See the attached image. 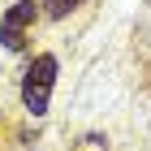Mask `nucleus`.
<instances>
[{
	"label": "nucleus",
	"mask_w": 151,
	"mask_h": 151,
	"mask_svg": "<svg viewBox=\"0 0 151 151\" xmlns=\"http://www.w3.org/2000/svg\"><path fill=\"white\" fill-rule=\"evenodd\" d=\"M56 73H60V60L52 52H35L22 69V108L30 116H47V104H52V91H56Z\"/></svg>",
	"instance_id": "nucleus-1"
},
{
	"label": "nucleus",
	"mask_w": 151,
	"mask_h": 151,
	"mask_svg": "<svg viewBox=\"0 0 151 151\" xmlns=\"http://www.w3.org/2000/svg\"><path fill=\"white\" fill-rule=\"evenodd\" d=\"M39 17H43L39 0H17V4H9L4 17H0V47H4V52H26Z\"/></svg>",
	"instance_id": "nucleus-2"
},
{
	"label": "nucleus",
	"mask_w": 151,
	"mask_h": 151,
	"mask_svg": "<svg viewBox=\"0 0 151 151\" xmlns=\"http://www.w3.org/2000/svg\"><path fill=\"white\" fill-rule=\"evenodd\" d=\"M78 4H86V0H39V9H43V17H52V22H60V17H69Z\"/></svg>",
	"instance_id": "nucleus-3"
},
{
	"label": "nucleus",
	"mask_w": 151,
	"mask_h": 151,
	"mask_svg": "<svg viewBox=\"0 0 151 151\" xmlns=\"http://www.w3.org/2000/svg\"><path fill=\"white\" fill-rule=\"evenodd\" d=\"M69 151H112V142H108L104 134H82V138H73Z\"/></svg>",
	"instance_id": "nucleus-4"
}]
</instances>
